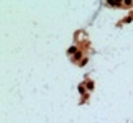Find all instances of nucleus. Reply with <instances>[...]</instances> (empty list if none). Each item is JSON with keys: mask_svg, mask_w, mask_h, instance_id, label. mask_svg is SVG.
<instances>
[{"mask_svg": "<svg viewBox=\"0 0 133 123\" xmlns=\"http://www.w3.org/2000/svg\"><path fill=\"white\" fill-rule=\"evenodd\" d=\"M84 84H85V89H87L89 92L94 90V82H92V80H87V82H84Z\"/></svg>", "mask_w": 133, "mask_h": 123, "instance_id": "4", "label": "nucleus"}, {"mask_svg": "<svg viewBox=\"0 0 133 123\" xmlns=\"http://www.w3.org/2000/svg\"><path fill=\"white\" fill-rule=\"evenodd\" d=\"M125 7V8H132L133 7V2L132 0H127V2H122V8Z\"/></svg>", "mask_w": 133, "mask_h": 123, "instance_id": "5", "label": "nucleus"}, {"mask_svg": "<svg viewBox=\"0 0 133 123\" xmlns=\"http://www.w3.org/2000/svg\"><path fill=\"white\" fill-rule=\"evenodd\" d=\"M72 61H74L76 64H79V62L82 61V49H79L77 53H76V54H74V56H72Z\"/></svg>", "mask_w": 133, "mask_h": 123, "instance_id": "1", "label": "nucleus"}, {"mask_svg": "<svg viewBox=\"0 0 133 123\" xmlns=\"http://www.w3.org/2000/svg\"><path fill=\"white\" fill-rule=\"evenodd\" d=\"M107 7H112V8H122V2H107Z\"/></svg>", "mask_w": 133, "mask_h": 123, "instance_id": "2", "label": "nucleus"}, {"mask_svg": "<svg viewBox=\"0 0 133 123\" xmlns=\"http://www.w3.org/2000/svg\"><path fill=\"white\" fill-rule=\"evenodd\" d=\"M77 51H79V49H77V46H76V44H72L71 48L67 49V54H69V56H74V54L77 53Z\"/></svg>", "mask_w": 133, "mask_h": 123, "instance_id": "3", "label": "nucleus"}, {"mask_svg": "<svg viewBox=\"0 0 133 123\" xmlns=\"http://www.w3.org/2000/svg\"><path fill=\"white\" fill-rule=\"evenodd\" d=\"M87 61H89L87 58H84V59H82V61H81V62H79L77 66H85V64H87Z\"/></svg>", "mask_w": 133, "mask_h": 123, "instance_id": "6", "label": "nucleus"}]
</instances>
